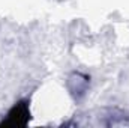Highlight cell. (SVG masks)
I'll use <instances>...</instances> for the list:
<instances>
[{"mask_svg":"<svg viewBox=\"0 0 129 128\" xmlns=\"http://www.w3.org/2000/svg\"><path fill=\"white\" fill-rule=\"evenodd\" d=\"M30 121V105L27 99H20L14 104V107L8 112L6 119L0 122V127L21 128L26 127Z\"/></svg>","mask_w":129,"mask_h":128,"instance_id":"1","label":"cell"},{"mask_svg":"<svg viewBox=\"0 0 129 128\" xmlns=\"http://www.w3.org/2000/svg\"><path fill=\"white\" fill-rule=\"evenodd\" d=\"M66 88H68L69 95L75 101H81L89 92L90 75L80 72V71H74L72 74H69V77L66 80Z\"/></svg>","mask_w":129,"mask_h":128,"instance_id":"2","label":"cell"},{"mask_svg":"<svg viewBox=\"0 0 129 128\" xmlns=\"http://www.w3.org/2000/svg\"><path fill=\"white\" fill-rule=\"evenodd\" d=\"M128 115L119 109H107L105 115L102 116V121L99 119V122L105 127H116V125L128 124Z\"/></svg>","mask_w":129,"mask_h":128,"instance_id":"3","label":"cell"}]
</instances>
